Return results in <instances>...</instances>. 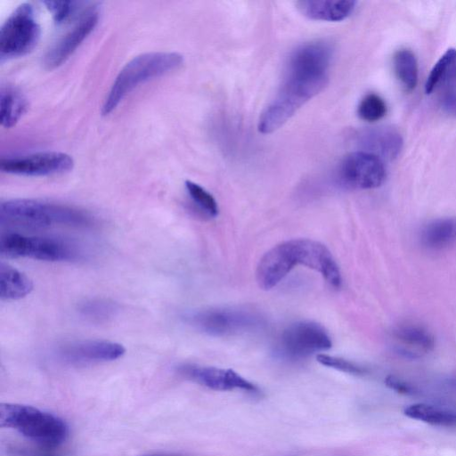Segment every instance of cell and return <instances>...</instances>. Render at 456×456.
<instances>
[{
	"label": "cell",
	"instance_id": "cell-1",
	"mask_svg": "<svg viewBox=\"0 0 456 456\" xmlns=\"http://www.w3.org/2000/svg\"><path fill=\"white\" fill-rule=\"evenodd\" d=\"M297 265L320 273L333 288L341 286V273L331 252L324 244L311 239L286 240L269 249L256 266V282L261 289H271Z\"/></svg>",
	"mask_w": 456,
	"mask_h": 456
},
{
	"label": "cell",
	"instance_id": "cell-2",
	"mask_svg": "<svg viewBox=\"0 0 456 456\" xmlns=\"http://www.w3.org/2000/svg\"><path fill=\"white\" fill-rule=\"evenodd\" d=\"M2 226L42 230L58 226L90 227L94 218L77 207L33 199H13L0 204Z\"/></svg>",
	"mask_w": 456,
	"mask_h": 456
},
{
	"label": "cell",
	"instance_id": "cell-3",
	"mask_svg": "<svg viewBox=\"0 0 456 456\" xmlns=\"http://www.w3.org/2000/svg\"><path fill=\"white\" fill-rule=\"evenodd\" d=\"M183 57L175 52H151L129 61L117 75L106 96L102 113L112 112L122 100L140 84L178 69Z\"/></svg>",
	"mask_w": 456,
	"mask_h": 456
},
{
	"label": "cell",
	"instance_id": "cell-4",
	"mask_svg": "<svg viewBox=\"0 0 456 456\" xmlns=\"http://www.w3.org/2000/svg\"><path fill=\"white\" fill-rule=\"evenodd\" d=\"M0 426L14 428L40 446L50 449L62 444L69 433L68 426L59 417L20 403H1Z\"/></svg>",
	"mask_w": 456,
	"mask_h": 456
},
{
	"label": "cell",
	"instance_id": "cell-5",
	"mask_svg": "<svg viewBox=\"0 0 456 456\" xmlns=\"http://www.w3.org/2000/svg\"><path fill=\"white\" fill-rule=\"evenodd\" d=\"M0 253L11 258L48 262H73L85 256L81 245L59 236L26 235L9 232L1 235Z\"/></svg>",
	"mask_w": 456,
	"mask_h": 456
},
{
	"label": "cell",
	"instance_id": "cell-6",
	"mask_svg": "<svg viewBox=\"0 0 456 456\" xmlns=\"http://www.w3.org/2000/svg\"><path fill=\"white\" fill-rule=\"evenodd\" d=\"M327 83L328 79L286 77L281 91L260 116L259 132L270 134L280 128L301 106L320 93Z\"/></svg>",
	"mask_w": 456,
	"mask_h": 456
},
{
	"label": "cell",
	"instance_id": "cell-7",
	"mask_svg": "<svg viewBox=\"0 0 456 456\" xmlns=\"http://www.w3.org/2000/svg\"><path fill=\"white\" fill-rule=\"evenodd\" d=\"M41 35L35 9L29 3L18 5L0 28V60L23 56L37 45Z\"/></svg>",
	"mask_w": 456,
	"mask_h": 456
},
{
	"label": "cell",
	"instance_id": "cell-8",
	"mask_svg": "<svg viewBox=\"0 0 456 456\" xmlns=\"http://www.w3.org/2000/svg\"><path fill=\"white\" fill-rule=\"evenodd\" d=\"M185 319L197 330L215 337L247 332L262 323V319L256 313L233 307L198 310L188 314Z\"/></svg>",
	"mask_w": 456,
	"mask_h": 456
},
{
	"label": "cell",
	"instance_id": "cell-9",
	"mask_svg": "<svg viewBox=\"0 0 456 456\" xmlns=\"http://www.w3.org/2000/svg\"><path fill=\"white\" fill-rule=\"evenodd\" d=\"M278 342L280 352L292 359L305 358L332 346L331 338L324 327L311 321L289 325Z\"/></svg>",
	"mask_w": 456,
	"mask_h": 456
},
{
	"label": "cell",
	"instance_id": "cell-10",
	"mask_svg": "<svg viewBox=\"0 0 456 456\" xmlns=\"http://www.w3.org/2000/svg\"><path fill=\"white\" fill-rule=\"evenodd\" d=\"M339 181L346 187L369 190L379 187L386 179L383 160L357 151L346 155L338 167Z\"/></svg>",
	"mask_w": 456,
	"mask_h": 456
},
{
	"label": "cell",
	"instance_id": "cell-11",
	"mask_svg": "<svg viewBox=\"0 0 456 456\" xmlns=\"http://www.w3.org/2000/svg\"><path fill=\"white\" fill-rule=\"evenodd\" d=\"M73 159L63 152L44 151L28 155L2 158V172L25 176H46L70 171Z\"/></svg>",
	"mask_w": 456,
	"mask_h": 456
},
{
	"label": "cell",
	"instance_id": "cell-12",
	"mask_svg": "<svg viewBox=\"0 0 456 456\" xmlns=\"http://www.w3.org/2000/svg\"><path fill=\"white\" fill-rule=\"evenodd\" d=\"M333 48L324 40L304 44L289 56L287 77L300 79L328 78Z\"/></svg>",
	"mask_w": 456,
	"mask_h": 456
},
{
	"label": "cell",
	"instance_id": "cell-13",
	"mask_svg": "<svg viewBox=\"0 0 456 456\" xmlns=\"http://www.w3.org/2000/svg\"><path fill=\"white\" fill-rule=\"evenodd\" d=\"M100 9L98 5L90 6L83 12L75 25L61 36L46 52L44 65L53 69L63 62L77 50L98 24Z\"/></svg>",
	"mask_w": 456,
	"mask_h": 456
},
{
	"label": "cell",
	"instance_id": "cell-14",
	"mask_svg": "<svg viewBox=\"0 0 456 456\" xmlns=\"http://www.w3.org/2000/svg\"><path fill=\"white\" fill-rule=\"evenodd\" d=\"M123 345L105 339L71 341L59 348L60 357L72 364H88L117 360L124 355Z\"/></svg>",
	"mask_w": 456,
	"mask_h": 456
},
{
	"label": "cell",
	"instance_id": "cell-15",
	"mask_svg": "<svg viewBox=\"0 0 456 456\" xmlns=\"http://www.w3.org/2000/svg\"><path fill=\"white\" fill-rule=\"evenodd\" d=\"M178 370L183 376L213 390L257 391L254 384L231 369L186 364L180 366Z\"/></svg>",
	"mask_w": 456,
	"mask_h": 456
},
{
	"label": "cell",
	"instance_id": "cell-16",
	"mask_svg": "<svg viewBox=\"0 0 456 456\" xmlns=\"http://www.w3.org/2000/svg\"><path fill=\"white\" fill-rule=\"evenodd\" d=\"M395 351L402 356L417 359L431 353L436 345L435 337L426 327L415 323L396 326L391 333Z\"/></svg>",
	"mask_w": 456,
	"mask_h": 456
},
{
	"label": "cell",
	"instance_id": "cell-17",
	"mask_svg": "<svg viewBox=\"0 0 456 456\" xmlns=\"http://www.w3.org/2000/svg\"><path fill=\"white\" fill-rule=\"evenodd\" d=\"M361 151L373 154L381 160H392L403 147L400 133L391 126L371 127L359 131L355 138Z\"/></svg>",
	"mask_w": 456,
	"mask_h": 456
},
{
	"label": "cell",
	"instance_id": "cell-18",
	"mask_svg": "<svg viewBox=\"0 0 456 456\" xmlns=\"http://www.w3.org/2000/svg\"><path fill=\"white\" fill-rule=\"evenodd\" d=\"M356 4L353 0H303L296 3L304 16L327 21L346 19L354 12Z\"/></svg>",
	"mask_w": 456,
	"mask_h": 456
},
{
	"label": "cell",
	"instance_id": "cell-19",
	"mask_svg": "<svg viewBox=\"0 0 456 456\" xmlns=\"http://www.w3.org/2000/svg\"><path fill=\"white\" fill-rule=\"evenodd\" d=\"M421 245L429 250H443L456 244V216L434 219L419 233Z\"/></svg>",
	"mask_w": 456,
	"mask_h": 456
},
{
	"label": "cell",
	"instance_id": "cell-20",
	"mask_svg": "<svg viewBox=\"0 0 456 456\" xmlns=\"http://www.w3.org/2000/svg\"><path fill=\"white\" fill-rule=\"evenodd\" d=\"M34 288L28 276L15 267L0 264V297L2 300H18L28 295Z\"/></svg>",
	"mask_w": 456,
	"mask_h": 456
},
{
	"label": "cell",
	"instance_id": "cell-21",
	"mask_svg": "<svg viewBox=\"0 0 456 456\" xmlns=\"http://www.w3.org/2000/svg\"><path fill=\"white\" fill-rule=\"evenodd\" d=\"M403 413L408 418L433 426L456 427V409L424 403L407 406Z\"/></svg>",
	"mask_w": 456,
	"mask_h": 456
},
{
	"label": "cell",
	"instance_id": "cell-22",
	"mask_svg": "<svg viewBox=\"0 0 456 456\" xmlns=\"http://www.w3.org/2000/svg\"><path fill=\"white\" fill-rule=\"evenodd\" d=\"M25 96L15 87L2 86L0 92V120L2 126L11 128L28 110Z\"/></svg>",
	"mask_w": 456,
	"mask_h": 456
},
{
	"label": "cell",
	"instance_id": "cell-23",
	"mask_svg": "<svg viewBox=\"0 0 456 456\" xmlns=\"http://www.w3.org/2000/svg\"><path fill=\"white\" fill-rule=\"evenodd\" d=\"M79 314L86 321L94 323L109 322L117 315L119 305L105 297H93L82 301L77 307Z\"/></svg>",
	"mask_w": 456,
	"mask_h": 456
},
{
	"label": "cell",
	"instance_id": "cell-24",
	"mask_svg": "<svg viewBox=\"0 0 456 456\" xmlns=\"http://www.w3.org/2000/svg\"><path fill=\"white\" fill-rule=\"evenodd\" d=\"M396 77L407 91L415 88L418 83L419 68L415 54L410 49H400L393 57Z\"/></svg>",
	"mask_w": 456,
	"mask_h": 456
},
{
	"label": "cell",
	"instance_id": "cell-25",
	"mask_svg": "<svg viewBox=\"0 0 456 456\" xmlns=\"http://www.w3.org/2000/svg\"><path fill=\"white\" fill-rule=\"evenodd\" d=\"M441 108L449 115L456 116V61L438 85Z\"/></svg>",
	"mask_w": 456,
	"mask_h": 456
},
{
	"label": "cell",
	"instance_id": "cell-26",
	"mask_svg": "<svg viewBox=\"0 0 456 456\" xmlns=\"http://www.w3.org/2000/svg\"><path fill=\"white\" fill-rule=\"evenodd\" d=\"M184 184L190 198L200 211L210 217L218 215V205L212 194L194 182L187 180Z\"/></svg>",
	"mask_w": 456,
	"mask_h": 456
},
{
	"label": "cell",
	"instance_id": "cell-27",
	"mask_svg": "<svg viewBox=\"0 0 456 456\" xmlns=\"http://www.w3.org/2000/svg\"><path fill=\"white\" fill-rule=\"evenodd\" d=\"M455 61L456 49L449 48L432 68L425 84L426 94H430L436 90L438 85Z\"/></svg>",
	"mask_w": 456,
	"mask_h": 456
},
{
	"label": "cell",
	"instance_id": "cell-28",
	"mask_svg": "<svg viewBox=\"0 0 456 456\" xmlns=\"http://www.w3.org/2000/svg\"><path fill=\"white\" fill-rule=\"evenodd\" d=\"M387 111L386 102L379 94H366L359 103L358 116L365 121L375 122L385 117Z\"/></svg>",
	"mask_w": 456,
	"mask_h": 456
},
{
	"label": "cell",
	"instance_id": "cell-29",
	"mask_svg": "<svg viewBox=\"0 0 456 456\" xmlns=\"http://www.w3.org/2000/svg\"><path fill=\"white\" fill-rule=\"evenodd\" d=\"M44 4L53 14L54 21L60 25L65 23L84 4L77 1H44Z\"/></svg>",
	"mask_w": 456,
	"mask_h": 456
},
{
	"label": "cell",
	"instance_id": "cell-30",
	"mask_svg": "<svg viewBox=\"0 0 456 456\" xmlns=\"http://www.w3.org/2000/svg\"><path fill=\"white\" fill-rule=\"evenodd\" d=\"M316 359L321 364L343 372L354 375H364L367 372L364 367L341 357L319 354L316 355Z\"/></svg>",
	"mask_w": 456,
	"mask_h": 456
},
{
	"label": "cell",
	"instance_id": "cell-31",
	"mask_svg": "<svg viewBox=\"0 0 456 456\" xmlns=\"http://www.w3.org/2000/svg\"><path fill=\"white\" fill-rule=\"evenodd\" d=\"M385 383L387 387L398 394L411 395L417 393L416 387L413 385L395 375H388L385 379Z\"/></svg>",
	"mask_w": 456,
	"mask_h": 456
},
{
	"label": "cell",
	"instance_id": "cell-32",
	"mask_svg": "<svg viewBox=\"0 0 456 456\" xmlns=\"http://www.w3.org/2000/svg\"><path fill=\"white\" fill-rule=\"evenodd\" d=\"M450 387L456 390V379L448 381Z\"/></svg>",
	"mask_w": 456,
	"mask_h": 456
}]
</instances>
